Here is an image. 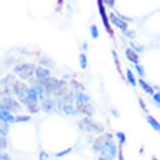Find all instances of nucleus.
<instances>
[{
	"mask_svg": "<svg viewBox=\"0 0 160 160\" xmlns=\"http://www.w3.org/2000/svg\"><path fill=\"white\" fill-rule=\"evenodd\" d=\"M35 70L36 67L32 64L29 63H22V64H18L14 67V72L19 77L21 80L28 81L29 83L34 84L36 81L35 78Z\"/></svg>",
	"mask_w": 160,
	"mask_h": 160,
	"instance_id": "1",
	"label": "nucleus"
},
{
	"mask_svg": "<svg viewBox=\"0 0 160 160\" xmlns=\"http://www.w3.org/2000/svg\"><path fill=\"white\" fill-rule=\"evenodd\" d=\"M118 151L119 149L113 140H105L99 153L102 157H105L109 160H114L118 157Z\"/></svg>",
	"mask_w": 160,
	"mask_h": 160,
	"instance_id": "2",
	"label": "nucleus"
},
{
	"mask_svg": "<svg viewBox=\"0 0 160 160\" xmlns=\"http://www.w3.org/2000/svg\"><path fill=\"white\" fill-rule=\"evenodd\" d=\"M78 128L84 130V131L96 133V134H101V133L105 131L104 126H102L101 123H98V122H93L90 117H85L82 122H78Z\"/></svg>",
	"mask_w": 160,
	"mask_h": 160,
	"instance_id": "3",
	"label": "nucleus"
},
{
	"mask_svg": "<svg viewBox=\"0 0 160 160\" xmlns=\"http://www.w3.org/2000/svg\"><path fill=\"white\" fill-rule=\"evenodd\" d=\"M1 104L7 110L10 111L11 113H19L22 111V105L20 104L19 101L13 98L12 96H4L0 99Z\"/></svg>",
	"mask_w": 160,
	"mask_h": 160,
	"instance_id": "4",
	"label": "nucleus"
},
{
	"mask_svg": "<svg viewBox=\"0 0 160 160\" xmlns=\"http://www.w3.org/2000/svg\"><path fill=\"white\" fill-rule=\"evenodd\" d=\"M35 78H36L35 84H39V85H41V86H44V84H45V82H46V80H47L48 78H50L49 69L39 65L38 67H36Z\"/></svg>",
	"mask_w": 160,
	"mask_h": 160,
	"instance_id": "5",
	"label": "nucleus"
},
{
	"mask_svg": "<svg viewBox=\"0 0 160 160\" xmlns=\"http://www.w3.org/2000/svg\"><path fill=\"white\" fill-rule=\"evenodd\" d=\"M28 88L29 87L25 83L21 82V81H15V83L12 85L13 93L18 98V101L26 98V93H28Z\"/></svg>",
	"mask_w": 160,
	"mask_h": 160,
	"instance_id": "6",
	"label": "nucleus"
},
{
	"mask_svg": "<svg viewBox=\"0 0 160 160\" xmlns=\"http://www.w3.org/2000/svg\"><path fill=\"white\" fill-rule=\"evenodd\" d=\"M98 12L101 14V18H102V24H104L106 31L108 32L111 37H113V31L110 26V22H109V19H108V16H107V13H106V8L104 5V0H98Z\"/></svg>",
	"mask_w": 160,
	"mask_h": 160,
	"instance_id": "7",
	"label": "nucleus"
},
{
	"mask_svg": "<svg viewBox=\"0 0 160 160\" xmlns=\"http://www.w3.org/2000/svg\"><path fill=\"white\" fill-rule=\"evenodd\" d=\"M56 108H57V102H56V99H53V98H46L41 102V109L43 110L45 113L52 112Z\"/></svg>",
	"mask_w": 160,
	"mask_h": 160,
	"instance_id": "8",
	"label": "nucleus"
},
{
	"mask_svg": "<svg viewBox=\"0 0 160 160\" xmlns=\"http://www.w3.org/2000/svg\"><path fill=\"white\" fill-rule=\"evenodd\" d=\"M77 105V104H75ZM78 112L85 114L86 117H91L93 114L95 113V109L93 108L92 105H90L89 102H86V104H81V105H77L75 106Z\"/></svg>",
	"mask_w": 160,
	"mask_h": 160,
	"instance_id": "9",
	"label": "nucleus"
},
{
	"mask_svg": "<svg viewBox=\"0 0 160 160\" xmlns=\"http://www.w3.org/2000/svg\"><path fill=\"white\" fill-rule=\"evenodd\" d=\"M0 120L2 122H8V123L15 122V116L13 115V113H11L10 111L5 109L1 104H0Z\"/></svg>",
	"mask_w": 160,
	"mask_h": 160,
	"instance_id": "10",
	"label": "nucleus"
},
{
	"mask_svg": "<svg viewBox=\"0 0 160 160\" xmlns=\"http://www.w3.org/2000/svg\"><path fill=\"white\" fill-rule=\"evenodd\" d=\"M110 20L112 21V23L116 26V28H118L119 29H122L123 32H126L127 28H128V24H127L126 21H123L122 18L115 16L113 13L110 15Z\"/></svg>",
	"mask_w": 160,
	"mask_h": 160,
	"instance_id": "11",
	"label": "nucleus"
},
{
	"mask_svg": "<svg viewBox=\"0 0 160 160\" xmlns=\"http://www.w3.org/2000/svg\"><path fill=\"white\" fill-rule=\"evenodd\" d=\"M125 55H126V58L128 59L130 62L134 63L135 65H136V64H139V56H138L136 51L133 50L131 47L127 48Z\"/></svg>",
	"mask_w": 160,
	"mask_h": 160,
	"instance_id": "12",
	"label": "nucleus"
},
{
	"mask_svg": "<svg viewBox=\"0 0 160 160\" xmlns=\"http://www.w3.org/2000/svg\"><path fill=\"white\" fill-rule=\"evenodd\" d=\"M74 101H75V104L77 105L86 104V102H90V96L85 94V93L82 92V91H78L74 94Z\"/></svg>",
	"mask_w": 160,
	"mask_h": 160,
	"instance_id": "13",
	"label": "nucleus"
},
{
	"mask_svg": "<svg viewBox=\"0 0 160 160\" xmlns=\"http://www.w3.org/2000/svg\"><path fill=\"white\" fill-rule=\"evenodd\" d=\"M61 111H63L66 115H69V116H75V115H78V113L77 107H74L72 104H65L62 107Z\"/></svg>",
	"mask_w": 160,
	"mask_h": 160,
	"instance_id": "14",
	"label": "nucleus"
},
{
	"mask_svg": "<svg viewBox=\"0 0 160 160\" xmlns=\"http://www.w3.org/2000/svg\"><path fill=\"white\" fill-rule=\"evenodd\" d=\"M15 81H16V78H15L14 74H8L0 80V86L3 88L4 87H11L15 83Z\"/></svg>",
	"mask_w": 160,
	"mask_h": 160,
	"instance_id": "15",
	"label": "nucleus"
},
{
	"mask_svg": "<svg viewBox=\"0 0 160 160\" xmlns=\"http://www.w3.org/2000/svg\"><path fill=\"white\" fill-rule=\"evenodd\" d=\"M138 84H139L140 88L142 89L143 91L147 93V94H149V95H153L154 94V88L151 85H149V84H148L144 80H142V78H139V80H138Z\"/></svg>",
	"mask_w": 160,
	"mask_h": 160,
	"instance_id": "16",
	"label": "nucleus"
},
{
	"mask_svg": "<svg viewBox=\"0 0 160 160\" xmlns=\"http://www.w3.org/2000/svg\"><path fill=\"white\" fill-rule=\"evenodd\" d=\"M147 122L151 127H152V129L154 130V131L160 132V122L155 118V117H153L151 115H148L147 116Z\"/></svg>",
	"mask_w": 160,
	"mask_h": 160,
	"instance_id": "17",
	"label": "nucleus"
},
{
	"mask_svg": "<svg viewBox=\"0 0 160 160\" xmlns=\"http://www.w3.org/2000/svg\"><path fill=\"white\" fill-rule=\"evenodd\" d=\"M105 140H106L105 136H104V135H102V136L98 137L94 141H93L92 149H93V151H94L95 153H98V152H99V151H101L102 146V143H104Z\"/></svg>",
	"mask_w": 160,
	"mask_h": 160,
	"instance_id": "18",
	"label": "nucleus"
},
{
	"mask_svg": "<svg viewBox=\"0 0 160 160\" xmlns=\"http://www.w3.org/2000/svg\"><path fill=\"white\" fill-rule=\"evenodd\" d=\"M26 98L29 102H37L39 101V95L37 91L32 88V87H29L28 90V93H26Z\"/></svg>",
	"mask_w": 160,
	"mask_h": 160,
	"instance_id": "19",
	"label": "nucleus"
},
{
	"mask_svg": "<svg viewBox=\"0 0 160 160\" xmlns=\"http://www.w3.org/2000/svg\"><path fill=\"white\" fill-rule=\"evenodd\" d=\"M126 77H127V81H128V83H129L131 86L135 87V86L137 85V81H136V78H135V75H134V73H133L132 70H131L130 68L127 69V71H126Z\"/></svg>",
	"mask_w": 160,
	"mask_h": 160,
	"instance_id": "20",
	"label": "nucleus"
},
{
	"mask_svg": "<svg viewBox=\"0 0 160 160\" xmlns=\"http://www.w3.org/2000/svg\"><path fill=\"white\" fill-rule=\"evenodd\" d=\"M26 109L28 110V112L31 114H37L39 112V110H40V108H39V105L37 102H31L26 106Z\"/></svg>",
	"mask_w": 160,
	"mask_h": 160,
	"instance_id": "21",
	"label": "nucleus"
},
{
	"mask_svg": "<svg viewBox=\"0 0 160 160\" xmlns=\"http://www.w3.org/2000/svg\"><path fill=\"white\" fill-rule=\"evenodd\" d=\"M10 131V123L8 122H0V136L7 137Z\"/></svg>",
	"mask_w": 160,
	"mask_h": 160,
	"instance_id": "22",
	"label": "nucleus"
},
{
	"mask_svg": "<svg viewBox=\"0 0 160 160\" xmlns=\"http://www.w3.org/2000/svg\"><path fill=\"white\" fill-rule=\"evenodd\" d=\"M78 62H80V66L82 69H86L88 66V60H87V56L85 53H80L78 56Z\"/></svg>",
	"mask_w": 160,
	"mask_h": 160,
	"instance_id": "23",
	"label": "nucleus"
},
{
	"mask_svg": "<svg viewBox=\"0 0 160 160\" xmlns=\"http://www.w3.org/2000/svg\"><path fill=\"white\" fill-rule=\"evenodd\" d=\"M31 119H32V117L29 115H21V114H19V115L15 116V122H16V123L28 122Z\"/></svg>",
	"mask_w": 160,
	"mask_h": 160,
	"instance_id": "24",
	"label": "nucleus"
},
{
	"mask_svg": "<svg viewBox=\"0 0 160 160\" xmlns=\"http://www.w3.org/2000/svg\"><path fill=\"white\" fill-rule=\"evenodd\" d=\"M70 85L72 86V88L78 90V91H84V90H85V87H84L83 84H81L78 81L74 80V78H72L70 81Z\"/></svg>",
	"mask_w": 160,
	"mask_h": 160,
	"instance_id": "25",
	"label": "nucleus"
},
{
	"mask_svg": "<svg viewBox=\"0 0 160 160\" xmlns=\"http://www.w3.org/2000/svg\"><path fill=\"white\" fill-rule=\"evenodd\" d=\"M67 92H68V90L66 87H60L59 89H57L56 91L52 93V95L57 98H62L63 95H65Z\"/></svg>",
	"mask_w": 160,
	"mask_h": 160,
	"instance_id": "26",
	"label": "nucleus"
},
{
	"mask_svg": "<svg viewBox=\"0 0 160 160\" xmlns=\"http://www.w3.org/2000/svg\"><path fill=\"white\" fill-rule=\"evenodd\" d=\"M39 64H40V66H43V67L50 68L53 66V62L51 61V60L47 59V58H42L40 60V62H39Z\"/></svg>",
	"mask_w": 160,
	"mask_h": 160,
	"instance_id": "27",
	"label": "nucleus"
},
{
	"mask_svg": "<svg viewBox=\"0 0 160 160\" xmlns=\"http://www.w3.org/2000/svg\"><path fill=\"white\" fill-rule=\"evenodd\" d=\"M71 151H72V148H67V149L62 150V151H60V152L56 153V157H58V158H61V157H64L66 155H68L69 153H71Z\"/></svg>",
	"mask_w": 160,
	"mask_h": 160,
	"instance_id": "28",
	"label": "nucleus"
},
{
	"mask_svg": "<svg viewBox=\"0 0 160 160\" xmlns=\"http://www.w3.org/2000/svg\"><path fill=\"white\" fill-rule=\"evenodd\" d=\"M116 137H117V139H118V141H119L120 146H122V144L126 142L127 137H126V134L123 132H117L116 133Z\"/></svg>",
	"mask_w": 160,
	"mask_h": 160,
	"instance_id": "29",
	"label": "nucleus"
},
{
	"mask_svg": "<svg viewBox=\"0 0 160 160\" xmlns=\"http://www.w3.org/2000/svg\"><path fill=\"white\" fill-rule=\"evenodd\" d=\"M90 34H91V37L93 39H98V26H96L95 24H93V25H91V28H90Z\"/></svg>",
	"mask_w": 160,
	"mask_h": 160,
	"instance_id": "30",
	"label": "nucleus"
},
{
	"mask_svg": "<svg viewBox=\"0 0 160 160\" xmlns=\"http://www.w3.org/2000/svg\"><path fill=\"white\" fill-rule=\"evenodd\" d=\"M8 148V139L7 137L0 136V152Z\"/></svg>",
	"mask_w": 160,
	"mask_h": 160,
	"instance_id": "31",
	"label": "nucleus"
},
{
	"mask_svg": "<svg viewBox=\"0 0 160 160\" xmlns=\"http://www.w3.org/2000/svg\"><path fill=\"white\" fill-rule=\"evenodd\" d=\"M135 69H136V71H137V73H138V75H139V77H144V68L142 67V66H141L140 64H136L135 65Z\"/></svg>",
	"mask_w": 160,
	"mask_h": 160,
	"instance_id": "32",
	"label": "nucleus"
},
{
	"mask_svg": "<svg viewBox=\"0 0 160 160\" xmlns=\"http://www.w3.org/2000/svg\"><path fill=\"white\" fill-rule=\"evenodd\" d=\"M49 159V154L45 151H41L39 153V160H48Z\"/></svg>",
	"mask_w": 160,
	"mask_h": 160,
	"instance_id": "33",
	"label": "nucleus"
},
{
	"mask_svg": "<svg viewBox=\"0 0 160 160\" xmlns=\"http://www.w3.org/2000/svg\"><path fill=\"white\" fill-rule=\"evenodd\" d=\"M112 55H113V58L115 60V64H116V67L118 69V71L120 72V64H119V59H118V56H117L116 51L115 50H112Z\"/></svg>",
	"mask_w": 160,
	"mask_h": 160,
	"instance_id": "34",
	"label": "nucleus"
},
{
	"mask_svg": "<svg viewBox=\"0 0 160 160\" xmlns=\"http://www.w3.org/2000/svg\"><path fill=\"white\" fill-rule=\"evenodd\" d=\"M153 96V101L156 102L157 105L160 106V91L159 92H156V93H154V94L152 95Z\"/></svg>",
	"mask_w": 160,
	"mask_h": 160,
	"instance_id": "35",
	"label": "nucleus"
},
{
	"mask_svg": "<svg viewBox=\"0 0 160 160\" xmlns=\"http://www.w3.org/2000/svg\"><path fill=\"white\" fill-rule=\"evenodd\" d=\"M138 102H139V106H140L141 110H142L143 112H146V113L149 112V111H148L147 106H146V104H144V102H143V99H142V98H139V99H138Z\"/></svg>",
	"mask_w": 160,
	"mask_h": 160,
	"instance_id": "36",
	"label": "nucleus"
},
{
	"mask_svg": "<svg viewBox=\"0 0 160 160\" xmlns=\"http://www.w3.org/2000/svg\"><path fill=\"white\" fill-rule=\"evenodd\" d=\"M131 48L134 51H142L143 50V47L142 46H140V45H137V44H135V43H131Z\"/></svg>",
	"mask_w": 160,
	"mask_h": 160,
	"instance_id": "37",
	"label": "nucleus"
},
{
	"mask_svg": "<svg viewBox=\"0 0 160 160\" xmlns=\"http://www.w3.org/2000/svg\"><path fill=\"white\" fill-rule=\"evenodd\" d=\"M0 160H12V158L8 154L0 152Z\"/></svg>",
	"mask_w": 160,
	"mask_h": 160,
	"instance_id": "38",
	"label": "nucleus"
},
{
	"mask_svg": "<svg viewBox=\"0 0 160 160\" xmlns=\"http://www.w3.org/2000/svg\"><path fill=\"white\" fill-rule=\"evenodd\" d=\"M104 1H105V3L107 5H109L110 8H112L114 3H115V0H104Z\"/></svg>",
	"mask_w": 160,
	"mask_h": 160,
	"instance_id": "39",
	"label": "nucleus"
},
{
	"mask_svg": "<svg viewBox=\"0 0 160 160\" xmlns=\"http://www.w3.org/2000/svg\"><path fill=\"white\" fill-rule=\"evenodd\" d=\"M111 113H112V115L115 117V118H118L119 117V113L117 112V110H115L114 108H111Z\"/></svg>",
	"mask_w": 160,
	"mask_h": 160,
	"instance_id": "40",
	"label": "nucleus"
},
{
	"mask_svg": "<svg viewBox=\"0 0 160 160\" xmlns=\"http://www.w3.org/2000/svg\"><path fill=\"white\" fill-rule=\"evenodd\" d=\"M104 136L106 138V140H112L113 139V135L111 133H105Z\"/></svg>",
	"mask_w": 160,
	"mask_h": 160,
	"instance_id": "41",
	"label": "nucleus"
},
{
	"mask_svg": "<svg viewBox=\"0 0 160 160\" xmlns=\"http://www.w3.org/2000/svg\"><path fill=\"white\" fill-rule=\"evenodd\" d=\"M118 160H125V159H123V155H122V148H119V151H118Z\"/></svg>",
	"mask_w": 160,
	"mask_h": 160,
	"instance_id": "42",
	"label": "nucleus"
},
{
	"mask_svg": "<svg viewBox=\"0 0 160 160\" xmlns=\"http://www.w3.org/2000/svg\"><path fill=\"white\" fill-rule=\"evenodd\" d=\"M83 49L84 50H87V43H86V42H85V43H83Z\"/></svg>",
	"mask_w": 160,
	"mask_h": 160,
	"instance_id": "43",
	"label": "nucleus"
},
{
	"mask_svg": "<svg viewBox=\"0 0 160 160\" xmlns=\"http://www.w3.org/2000/svg\"><path fill=\"white\" fill-rule=\"evenodd\" d=\"M98 160H109V159L105 158V157H102V156H99V157H98Z\"/></svg>",
	"mask_w": 160,
	"mask_h": 160,
	"instance_id": "44",
	"label": "nucleus"
},
{
	"mask_svg": "<svg viewBox=\"0 0 160 160\" xmlns=\"http://www.w3.org/2000/svg\"><path fill=\"white\" fill-rule=\"evenodd\" d=\"M0 122H1V120H0Z\"/></svg>",
	"mask_w": 160,
	"mask_h": 160,
	"instance_id": "45",
	"label": "nucleus"
}]
</instances>
